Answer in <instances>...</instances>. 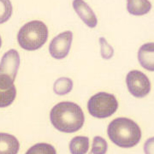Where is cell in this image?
Segmentation results:
<instances>
[{"label": "cell", "mask_w": 154, "mask_h": 154, "mask_svg": "<svg viewBox=\"0 0 154 154\" xmlns=\"http://www.w3.org/2000/svg\"><path fill=\"white\" fill-rule=\"evenodd\" d=\"M51 124L58 131L75 133L82 128L85 116L82 108L73 102H61L50 113Z\"/></svg>", "instance_id": "obj_1"}, {"label": "cell", "mask_w": 154, "mask_h": 154, "mask_svg": "<svg viewBox=\"0 0 154 154\" xmlns=\"http://www.w3.org/2000/svg\"><path fill=\"white\" fill-rule=\"evenodd\" d=\"M110 140L122 148L136 146L141 139V130L136 122L126 117L116 118L108 126Z\"/></svg>", "instance_id": "obj_2"}, {"label": "cell", "mask_w": 154, "mask_h": 154, "mask_svg": "<svg viewBox=\"0 0 154 154\" xmlns=\"http://www.w3.org/2000/svg\"><path fill=\"white\" fill-rule=\"evenodd\" d=\"M48 38V28L41 21H31L23 25L17 34V41L22 49L35 51L41 48Z\"/></svg>", "instance_id": "obj_3"}, {"label": "cell", "mask_w": 154, "mask_h": 154, "mask_svg": "<svg viewBox=\"0 0 154 154\" xmlns=\"http://www.w3.org/2000/svg\"><path fill=\"white\" fill-rule=\"evenodd\" d=\"M118 108V102L113 94L100 92L89 99L88 109L91 115L97 118H106L112 116Z\"/></svg>", "instance_id": "obj_4"}, {"label": "cell", "mask_w": 154, "mask_h": 154, "mask_svg": "<svg viewBox=\"0 0 154 154\" xmlns=\"http://www.w3.org/2000/svg\"><path fill=\"white\" fill-rule=\"evenodd\" d=\"M126 84L129 93L135 98H144L151 91L148 77L139 70H132L127 75Z\"/></svg>", "instance_id": "obj_5"}, {"label": "cell", "mask_w": 154, "mask_h": 154, "mask_svg": "<svg viewBox=\"0 0 154 154\" xmlns=\"http://www.w3.org/2000/svg\"><path fill=\"white\" fill-rule=\"evenodd\" d=\"M73 40V33L65 31L56 36L49 45L51 56L55 59H63L66 57L71 47Z\"/></svg>", "instance_id": "obj_6"}, {"label": "cell", "mask_w": 154, "mask_h": 154, "mask_svg": "<svg viewBox=\"0 0 154 154\" xmlns=\"http://www.w3.org/2000/svg\"><path fill=\"white\" fill-rule=\"evenodd\" d=\"M20 55L17 50H10L3 56L0 62V75L10 77L15 82L20 67Z\"/></svg>", "instance_id": "obj_7"}, {"label": "cell", "mask_w": 154, "mask_h": 154, "mask_svg": "<svg viewBox=\"0 0 154 154\" xmlns=\"http://www.w3.org/2000/svg\"><path fill=\"white\" fill-rule=\"evenodd\" d=\"M17 96L14 81L10 77L0 75V108L11 105Z\"/></svg>", "instance_id": "obj_8"}, {"label": "cell", "mask_w": 154, "mask_h": 154, "mask_svg": "<svg viewBox=\"0 0 154 154\" xmlns=\"http://www.w3.org/2000/svg\"><path fill=\"white\" fill-rule=\"evenodd\" d=\"M73 8L76 14L81 17L84 23L88 25L89 28H94L98 24V20L96 15L91 7L84 0H74L73 1Z\"/></svg>", "instance_id": "obj_9"}, {"label": "cell", "mask_w": 154, "mask_h": 154, "mask_svg": "<svg viewBox=\"0 0 154 154\" xmlns=\"http://www.w3.org/2000/svg\"><path fill=\"white\" fill-rule=\"evenodd\" d=\"M138 60L144 69L154 71V44L143 45L138 51Z\"/></svg>", "instance_id": "obj_10"}, {"label": "cell", "mask_w": 154, "mask_h": 154, "mask_svg": "<svg viewBox=\"0 0 154 154\" xmlns=\"http://www.w3.org/2000/svg\"><path fill=\"white\" fill-rule=\"evenodd\" d=\"M19 148V141L14 135L0 133V154H17Z\"/></svg>", "instance_id": "obj_11"}, {"label": "cell", "mask_w": 154, "mask_h": 154, "mask_svg": "<svg viewBox=\"0 0 154 154\" xmlns=\"http://www.w3.org/2000/svg\"><path fill=\"white\" fill-rule=\"evenodd\" d=\"M128 11L134 16H143L147 14L152 9V5L148 0H127Z\"/></svg>", "instance_id": "obj_12"}, {"label": "cell", "mask_w": 154, "mask_h": 154, "mask_svg": "<svg viewBox=\"0 0 154 154\" xmlns=\"http://www.w3.org/2000/svg\"><path fill=\"white\" fill-rule=\"evenodd\" d=\"M89 149V138L76 136L69 143V151L72 154H85Z\"/></svg>", "instance_id": "obj_13"}, {"label": "cell", "mask_w": 154, "mask_h": 154, "mask_svg": "<svg viewBox=\"0 0 154 154\" xmlns=\"http://www.w3.org/2000/svg\"><path fill=\"white\" fill-rule=\"evenodd\" d=\"M72 88H73V82L71 79L67 77H61L57 79L54 83L53 90L56 94L63 96L70 93Z\"/></svg>", "instance_id": "obj_14"}, {"label": "cell", "mask_w": 154, "mask_h": 154, "mask_svg": "<svg viewBox=\"0 0 154 154\" xmlns=\"http://www.w3.org/2000/svg\"><path fill=\"white\" fill-rule=\"evenodd\" d=\"M13 7L11 0H0V24L5 23L12 16Z\"/></svg>", "instance_id": "obj_15"}, {"label": "cell", "mask_w": 154, "mask_h": 154, "mask_svg": "<svg viewBox=\"0 0 154 154\" xmlns=\"http://www.w3.org/2000/svg\"><path fill=\"white\" fill-rule=\"evenodd\" d=\"M37 153H45V154H56L55 148L48 144L39 143L32 146L26 152V154H37Z\"/></svg>", "instance_id": "obj_16"}, {"label": "cell", "mask_w": 154, "mask_h": 154, "mask_svg": "<svg viewBox=\"0 0 154 154\" xmlns=\"http://www.w3.org/2000/svg\"><path fill=\"white\" fill-rule=\"evenodd\" d=\"M108 148V145L105 139L100 136H96L94 139L93 147L91 153L93 154H105Z\"/></svg>", "instance_id": "obj_17"}, {"label": "cell", "mask_w": 154, "mask_h": 154, "mask_svg": "<svg viewBox=\"0 0 154 154\" xmlns=\"http://www.w3.org/2000/svg\"><path fill=\"white\" fill-rule=\"evenodd\" d=\"M99 44L101 48V57L106 60L110 59L114 55V50L112 46L107 43L106 39L104 37L99 38Z\"/></svg>", "instance_id": "obj_18"}, {"label": "cell", "mask_w": 154, "mask_h": 154, "mask_svg": "<svg viewBox=\"0 0 154 154\" xmlns=\"http://www.w3.org/2000/svg\"><path fill=\"white\" fill-rule=\"evenodd\" d=\"M1 45H2V39H1V37H0V47H1Z\"/></svg>", "instance_id": "obj_19"}]
</instances>
